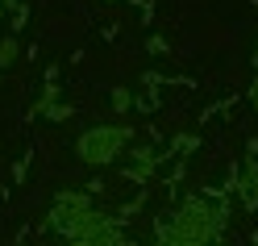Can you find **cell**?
I'll use <instances>...</instances> for the list:
<instances>
[{
  "label": "cell",
  "mask_w": 258,
  "mask_h": 246,
  "mask_svg": "<svg viewBox=\"0 0 258 246\" xmlns=\"http://www.w3.org/2000/svg\"><path fill=\"white\" fill-rule=\"evenodd\" d=\"M225 217H229V205H208V196H187L171 221H154V234L158 246H213Z\"/></svg>",
  "instance_id": "6da1fadb"
},
{
  "label": "cell",
  "mask_w": 258,
  "mask_h": 246,
  "mask_svg": "<svg viewBox=\"0 0 258 246\" xmlns=\"http://www.w3.org/2000/svg\"><path fill=\"white\" fill-rule=\"evenodd\" d=\"M129 138H134V129H129V125H92V129L79 134L75 151H79V159H84V163L104 167V163H112V159L129 146Z\"/></svg>",
  "instance_id": "7a4b0ae2"
},
{
  "label": "cell",
  "mask_w": 258,
  "mask_h": 246,
  "mask_svg": "<svg viewBox=\"0 0 258 246\" xmlns=\"http://www.w3.org/2000/svg\"><path fill=\"white\" fill-rule=\"evenodd\" d=\"M17 55H21V46H17V38H5V42H0V71H5V67H13V63H17Z\"/></svg>",
  "instance_id": "3957f363"
},
{
  "label": "cell",
  "mask_w": 258,
  "mask_h": 246,
  "mask_svg": "<svg viewBox=\"0 0 258 246\" xmlns=\"http://www.w3.org/2000/svg\"><path fill=\"white\" fill-rule=\"evenodd\" d=\"M129 105H134V92L129 88H112V113H125Z\"/></svg>",
  "instance_id": "277c9868"
},
{
  "label": "cell",
  "mask_w": 258,
  "mask_h": 246,
  "mask_svg": "<svg viewBox=\"0 0 258 246\" xmlns=\"http://www.w3.org/2000/svg\"><path fill=\"white\" fill-rule=\"evenodd\" d=\"M191 146H196V138H191V134H175V138H171V151H167V159H171L175 151H191Z\"/></svg>",
  "instance_id": "5b68a950"
},
{
  "label": "cell",
  "mask_w": 258,
  "mask_h": 246,
  "mask_svg": "<svg viewBox=\"0 0 258 246\" xmlns=\"http://www.w3.org/2000/svg\"><path fill=\"white\" fill-rule=\"evenodd\" d=\"M50 121H62V117H71V105H50V109H42Z\"/></svg>",
  "instance_id": "8992f818"
},
{
  "label": "cell",
  "mask_w": 258,
  "mask_h": 246,
  "mask_svg": "<svg viewBox=\"0 0 258 246\" xmlns=\"http://www.w3.org/2000/svg\"><path fill=\"white\" fill-rule=\"evenodd\" d=\"M146 51H150V55H167L171 46H167V38H154V34H150V38H146Z\"/></svg>",
  "instance_id": "52a82bcc"
},
{
  "label": "cell",
  "mask_w": 258,
  "mask_h": 246,
  "mask_svg": "<svg viewBox=\"0 0 258 246\" xmlns=\"http://www.w3.org/2000/svg\"><path fill=\"white\" fill-rule=\"evenodd\" d=\"M250 101H254V105H258V84H254V88H250Z\"/></svg>",
  "instance_id": "ba28073f"
},
{
  "label": "cell",
  "mask_w": 258,
  "mask_h": 246,
  "mask_svg": "<svg viewBox=\"0 0 258 246\" xmlns=\"http://www.w3.org/2000/svg\"><path fill=\"white\" fill-rule=\"evenodd\" d=\"M254 67H258V46H254Z\"/></svg>",
  "instance_id": "9c48e42d"
},
{
  "label": "cell",
  "mask_w": 258,
  "mask_h": 246,
  "mask_svg": "<svg viewBox=\"0 0 258 246\" xmlns=\"http://www.w3.org/2000/svg\"><path fill=\"white\" fill-rule=\"evenodd\" d=\"M0 21H5V5H0Z\"/></svg>",
  "instance_id": "30bf717a"
}]
</instances>
